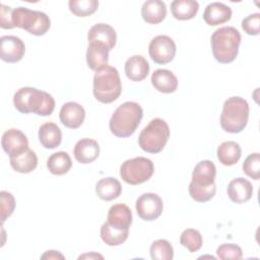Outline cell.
Returning <instances> with one entry per match:
<instances>
[{
	"instance_id": "cell-22",
	"label": "cell",
	"mask_w": 260,
	"mask_h": 260,
	"mask_svg": "<svg viewBox=\"0 0 260 260\" xmlns=\"http://www.w3.org/2000/svg\"><path fill=\"white\" fill-rule=\"evenodd\" d=\"M109 50L95 43H89L86 51V63L93 71H99L108 66Z\"/></svg>"
},
{
	"instance_id": "cell-7",
	"label": "cell",
	"mask_w": 260,
	"mask_h": 260,
	"mask_svg": "<svg viewBox=\"0 0 260 260\" xmlns=\"http://www.w3.org/2000/svg\"><path fill=\"white\" fill-rule=\"evenodd\" d=\"M170 137V128L168 123L160 119H152L139 134L138 144L142 150L148 153L160 152Z\"/></svg>"
},
{
	"instance_id": "cell-10",
	"label": "cell",
	"mask_w": 260,
	"mask_h": 260,
	"mask_svg": "<svg viewBox=\"0 0 260 260\" xmlns=\"http://www.w3.org/2000/svg\"><path fill=\"white\" fill-rule=\"evenodd\" d=\"M138 216L146 221L158 218L164 209L161 198L155 193H144L138 197L135 203Z\"/></svg>"
},
{
	"instance_id": "cell-21",
	"label": "cell",
	"mask_w": 260,
	"mask_h": 260,
	"mask_svg": "<svg viewBox=\"0 0 260 260\" xmlns=\"http://www.w3.org/2000/svg\"><path fill=\"white\" fill-rule=\"evenodd\" d=\"M167 15V5L160 0H147L141 7V16L143 20L150 24L161 22Z\"/></svg>"
},
{
	"instance_id": "cell-12",
	"label": "cell",
	"mask_w": 260,
	"mask_h": 260,
	"mask_svg": "<svg viewBox=\"0 0 260 260\" xmlns=\"http://www.w3.org/2000/svg\"><path fill=\"white\" fill-rule=\"evenodd\" d=\"M1 145L9 157H12L28 149V140L22 131L16 128H10L3 133Z\"/></svg>"
},
{
	"instance_id": "cell-40",
	"label": "cell",
	"mask_w": 260,
	"mask_h": 260,
	"mask_svg": "<svg viewBox=\"0 0 260 260\" xmlns=\"http://www.w3.org/2000/svg\"><path fill=\"white\" fill-rule=\"evenodd\" d=\"M42 259H64V256L59 252V251H54V250H50L47 251L44 255L41 256Z\"/></svg>"
},
{
	"instance_id": "cell-14",
	"label": "cell",
	"mask_w": 260,
	"mask_h": 260,
	"mask_svg": "<svg viewBox=\"0 0 260 260\" xmlns=\"http://www.w3.org/2000/svg\"><path fill=\"white\" fill-rule=\"evenodd\" d=\"M59 118L65 127L77 129L84 122L85 111L78 103L68 102L62 106L59 113Z\"/></svg>"
},
{
	"instance_id": "cell-15",
	"label": "cell",
	"mask_w": 260,
	"mask_h": 260,
	"mask_svg": "<svg viewBox=\"0 0 260 260\" xmlns=\"http://www.w3.org/2000/svg\"><path fill=\"white\" fill-rule=\"evenodd\" d=\"M107 221L114 229L129 231V228L132 223L131 209L123 203L114 204L110 207L108 211Z\"/></svg>"
},
{
	"instance_id": "cell-1",
	"label": "cell",
	"mask_w": 260,
	"mask_h": 260,
	"mask_svg": "<svg viewBox=\"0 0 260 260\" xmlns=\"http://www.w3.org/2000/svg\"><path fill=\"white\" fill-rule=\"evenodd\" d=\"M13 104L20 113L43 117L50 116L55 109V100L50 93L30 86L19 88L13 95Z\"/></svg>"
},
{
	"instance_id": "cell-18",
	"label": "cell",
	"mask_w": 260,
	"mask_h": 260,
	"mask_svg": "<svg viewBox=\"0 0 260 260\" xmlns=\"http://www.w3.org/2000/svg\"><path fill=\"white\" fill-rule=\"evenodd\" d=\"M232 17V9L230 6L221 2L209 3L203 13L204 21L211 26L222 24Z\"/></svg>"
},
{
	"instance_id": "cell-36",
	"label": "cell",
	"mask_w": 260,
	"mask_h": 260,
	"mask_svg": "<svg viewBox=\"0 0 260 260\" xmlns=\"http://www.w3.org/2000/svg\"><path fill=\"white\" fill-rule=\"evenodd\" d=\"M216 255L219 259L226 260V259H242L243 257V251L241 247H239L236 244L228 243V244H221L216 249Z\"/></svg>"
},
{
	"instance_id": "cell-23",
	"label": "cell",
	"mask_w": 260,
	"mask_h": 260,
	"mask_svg": "<svg viewBox=\"0 0 260 260\" xmlns=\"http://www.w3.org/2000/svg\"><path fill=\"white\" fill-rule=\"evenodd\" d=\"M151 84L153 87L164 93H172L178 87L176 75L168 69H156L151 75Z\"/></svg>"
},
{
	"instance_id": "cell-25",
	"label": "cell",
	"mask_w": 260,
	"mask_h": 260,
	"mask_svg": "<svg viewBox=\"0 0 260 260\" xmlns=\"http://www.w3.org/2000/svg\"><path fill=\"white\" fill-rule=\"evenodd\" d=\"M217 158L219 162L223 166L231 167L236 165L242 155V149L238 142L236 141H224L217 147Z\"/></svg>"
},
{
	"instance_id": "cell-24",
	"label": "cell",
	"mask_w": 260,
	"mask_h": 260,
	"mask_svg": "<svg viewBox=\"0 0 260 260\" xmlns=\"http://www.w3.org/2000/svg\"><path fill=\"white\" fill-rule=\"evenodd\" d=\"M39 140L45 148L54 149L61 144L62 132L57 124L47 122L39 129Z\"/></svg>"
},
{
	"instance_id": "cell-17",
	"label": "cell",
	"mask_w": 260,
	"mask_h": 260,
	"mask_svg": "<svg viewBox=\"0 0 260 260\" xmlns=\"http://www.w3.org/2000/svg\"><path fill=\"white\" fill-rule=\"evenodd\" d=\"M226 193L234 203H245L252 197L253 186L247 179L239 177L230 182Z\"/></svg>"
},
{
	"instance_id": "cell-26",
	"label": "cell",
	"mask_w": 260,
	"mask_h": 260,
	"mask_svg": "<svg viewBox=\"0 0 260 260\" xmlns=\"http://www.w3.org/2000/svg\"><path fill=\"white\" fill-rule=\"evenodd\" d=\"M95 193L102 200L111 201L121 195L122 186L121 183L115 178H104L98 181L95 185Z\"/></svg>"
},
{
	"instance_id": "cell-38",
	"label": "cell",
	"mask_w": 260,
	"mask_h": 260,
	"mask_svg": "<svg viewBox=\"0 0 260 260\" xmlns=\"http://www.w3.org/2000/svg\"><path fill=\"white\" fill-rule=\"evenodd\" d=\"M242 27L247 35L257 36L260 31V13L248 15L242 20Z\"/></svg>"
},
{
	"instance_id": "cell-13",
	"label": "cell",
	"mask_w": 260,
	"mask_h": 260,
	"mask_svg": "<svg viewBox=\"0 0 260 260\" xmlns=\"http://www.w3.org/2000/svg\"><path fill=\"white\" fill-rule=\"evenodd\" d=\"M87 40L89 43L100 44L106 47L109 51L114 49L117 41L116 30L113 26L107 23H96L92 25L87 34Z\"/></svg>"
},
{
	"instance_id": "cell-31",
	"label": "cell",
	"mask_w": 260,
	"mask_h": 260,
	"mask_svg": "<svg viewBox=\"0 0 260 260\" xmlns=\"http://www.w3.org/2000/svg\"><path fill=\"white\" fill-rule=\"evenodd\" d=\"M150 257L153 260H172L174 249L171 243L165 239L154 241L150 246Z\"/></svg>"
},
{
	"instance_id": "cell-41",
	"label": "cell",
	"mask_w": 260,
	"mask_h": 260,
	"mask_svg": "<svg viewBox=\"0 0 260 260\" xmlns=\"http://www.w3.org/2000/svg\"><path fill=\"white\" fill-rule=\"evenodd\" d=\"M84 258H89V259H93V258H101V259H103L104 257H103L102 255H100V254L94 253V252H92V253H90V254H84V255H81V256H79V257H78V259H84Z\"/></svg>"
},
{
	"instance_id": "cell-20",
	"label": "cell",
	"mask_w": 260,
	"mask_h": 260,
	"mask_svg": "<svg viewBox=\"0 0 260 260\" xmlns=\"http://www.w3.org/2000/svg\"><path fill=\"white\" fill-rule=\"evenodd\" d=\"M216 168L211 160L204 159L199 161L192 172V183L199 186H210L214 184Z\"/></svg>"
},
{
	"instance_id": "cell-32",
	"label": "cell",
	"mask_w": 260,
	"mask_h": 260,
	"mask_svg": "<svg viewBox=\"0 0 260 260\" xmlns=\"http://www.w3.org/2000/svg\"><path fill=\"white\" fill-rule=\"evenodd\" d=\"M69 10L78 17H85L94 13L99 7L96 0H70Z\"/></svg>"
},
{
	"instance_id": "cell-9",
	"label": "cell",
	"mask_w": 260,
	"mask_h": 260,
	"mask_svg": "<svg viewBox=\"0 0 260 260\" xmlns=\"http://www.w3.org/2000/svg\"><path fill=\"white\" fill-rule=\"evenodd\" d=\"M148 53L154 63L168 64L176 55V44L168 36H156L149 43Z\"/></svg>"
},
{
	"instance_id": "cell-8",
	"label": "cell",
	"mask_w": 260,
	"mask_h": 260,
	"mask_svg": "<svg viewBox=\"0 0 260 260\" xmlns=\"http://www.w3.org/2000/svg\"><path fill=\"white\" fill-rule=\"evenodd\" d=\"M153 162L143 156L127 159L120 167L122 180L130 185H139L148 181L153 175Z\"/></svg>"
},
{
	"instance_id": "cell-16",
	"label": "cell",
	"mask_w": 260,
	"mask_h": 260,
	"mask_svg": "<svg viewBox=\"0 0 260 260\" xmlns=\"http://www.w3.org/2000/svg\"><path fill=\"white\" fill-rule=\"evenodd\" d=\"M75 159L83 165L94 161L100 155V145L94 139L82 138L78 140L73 149Z\"/></svg>"
},
{
	"instance_id": "cell-30",
	"label": "cell",
	"mask_w": 260,
	"mask_h": 260,
	"mask_svg": "<svg viewBox=\"0 0 260 260\" xmlns=\"http://www.w3.org/2000/svg\"><path fill=\"white\" fill-rule=\"evenodd\" d=\"M101 238L108 246H120L128 238L129 231H121L111 226L108 221L103 223L101 228Z\"/></svg>"
},
{
	"instance_id": "cell-29",
	"label": "cell",
	"mask_w": 260,
	"mask_h": 260,
	"mask_svg": "<svg viewBox=\"0 0 260 260\" xmlns=\"http://www.w3.org/2000/svg\"><path fill=\"white\" fill-rule=\"evenodd\" d=\"M72 160L69 154L65 151H58L51 154L47 160L48 170L56 176L65 175L70 171Z\"/></svg>"
},
{
	"instance_id": "cell-34",
	"label": "cell",
	"mask_w": 260,
	"mask_h": 260,
	"mask_svg": "<svg viewBox=\"0 0 260 260\" xmlns=\"http://www.w3.org/2000/svg\"><path fill=\"white\" fill-rule=\"evenodd\" d=\"M202 236L199 231L194 229H186L182 232L180 237V244L187 248L189 252H197L202 247Z\"/></svg>"
},
{
	"instance_id": "cell-27",
	"label": "cell",
	"mask_w": 260,
	"mask_h": 260,
	"mask_svg": "<svg viewBox=\"0 0 260 260\" xmlns=\"http://www.w3.org/2000/svg\"><path fill=\"white\" fill-rule=\"evenodd\" d=\"M11 168L20 174H28L32 172L38 166V156L31 149H26L24 152L9 157Z\"/></svg>"
},
{
	"instance_id": "cell-37",
	"label": "cell",
	"mask_w": 260,
	"mask_h": 260,
	"mask_svg": "<svg viewBox=\"0 0 260 260\" xmlns=\"http://www.w3.org/2000/svg\"><path fill=\"white\" fill-rule=\"evenodd\" d=\"M1 222H3L13 213L15 208V199L10 192L1 191Z\"/></svg>"
},
{
	"instance_id": "cell-4",
	"label": "cell",
	"mask_w": 260,
	"mask_h": 260,
	"mask_svg": "<svg viewBox=\"0 0 260 260\" xmlns=\"http://www.w3.org/2000/svg\"><path fill=\"white\" fill-rule=\"evenodd\" d=\"M249 104L241 96L229 98L222 106L220 126L229 133H240L247 126L249 119Z\"/></svg>"
},
{
	"instance_id": "cell-28",
	"label": "cell",
	"mask_w": 260,
	"mask_h": 260,
	"mask_svg": "<svg viewBox=\"0 0 260 260\" xmlns=\"http://www.w3.org/2000/svg\"><path fill=\"white\" fill-rule=\"evenodd\" d=\"M199 4L195 0H174L171 3V12L176 19L189 20L198 12Z\"/></svg>"
},
{
	"instance_id": "cell-3",
	"label": "cell",
	"mask_w": 260,
	"mask_h": 260,
	"mask_svg": "<svg viewBox=\"0 0 260 260\" xmlns=\"http://www.w3.org/2000/svg\"><path fill=\"white\" fill-rule=\"evenodd\" d=\"M210 43L215 60L221 64H228L238 56L241 34L234 26H222L212 34Z\"/></svg>"
},
{
	"instance_id": "cell-5",
	"label": "cell",
	"mask_w": 260,
	"mask_h": 260,
	"mask_svg": "<svg viewBox=\"0 0 260 260\" xmlns=\"http://www.w3.org/2000/svg\"><path fill=\"white\" fill-rule=\"evenodd\" d=\"M93 95L103 103L110 104L116 101L122 92V83L118 70L113 66H106L94 73Z\"/></svg>"
},
{
	"instance_id": "cell-35",
	"label": "cell",
	"mask_w": 260,
	"mask_h": 260,
	"mask_svg": "<svg viewBox=\"0 0 260 260\" xmlns=\"http://www.w3.org/2000/svg\"><path fill=\"white\" fill-rule=\"evenodd\" d=\"M244 173L253 180L260 178V155L258 152L249 154L243 162Z\"/></svg>"
},
{
	"instance_id": "cell-39",
	"label": "cell",
	"mask_w": 260,
	"mask_h": 260,
	"mask_svg": "<svg viewBox=\"0 0 260 260\" xmlns=\"http://www.w3.org/2000/svg\"><path fill=\"white\" fill-rule=\"evenodd\" d=\"M11 7L6 6L4 4H1L0 6V26L4 29H11L13 28L12 22H11Z\"/></svg>"
},
{
	"instance_id": "cell-11",
	"label": "cell",
	"mask_w": 260,
	"mask_h": 260,
	"mask_svg": "<svg viewBox=\"0 0 260 260\" xmlns=\"http://www.w3.org/2000/svg\"><path fill=\"white\" fill-rule=\"evenodd\" d=\"M25 53L24 43L16 36L0 38V58L7 63L19 62Z\"/></svg>"
},
{
	"instance_id": "cell-33",
	"label": "cell",
	"mask_w": 260,
	"mask_h": 260,
	"mask_svg": "<svg viewBox=\"0 0 260 260\" xmlns=\"http://www.w3.org/2000/svg\"><path fill=\"white\" fill-rule=\"evenodd\" d=\"M188 190L193 200H195L196 202L203 203L211 200L214 197L216 193V185L214 183L210 186H199L190 182Z\"/></svg>"
},
{
	"instance_id": "cell-19",
	"label": "cell",
	"mask_w": 260,
	"mask_h": 260,
	"mask_svg": "<svg viewBox=\"0 0 260 260\" xmlns=\"http://www.w3.org/2000/svg\"><path fill=\"white\" fill-rule=\"evenodd\" d=\"M125 74L132 81H141L149 73V64L141 55H133L125 63Z\"/></svg>"
},
{
	"instance_id": "cell-6",
	"label": "cell",
	"mask_w": 260,
	"mask_h": 260,
	"mask_svg": "<svg viewBox=\"0 0 260 260\" xmlns=\"http://www.w3.org/2000/svg\"><path fill=\"white\" fill-rule=\"evenodd\" d=\"M11 22L13 28H22L34 36H44L51 27V20L46 13L22 6L12 9Z\"/></svg>"
},
{
	"instance_id": "cell-2",
	"label": "cell",
	"mask_w": 260,
	"mask_h": 260,
	"mask_svg": "<svg viewBox=\"0 0 260 260\" xmlns=\"http://www.w3.org/2000/svg\"><path fill=\"white\" fill-rule=\"evenodd\" d=\"M143 117V110L138 103L126 102L120 105L112 115L109 123L112 134L126 138L134 134Z\"/></svg>"
}]
</instances>
